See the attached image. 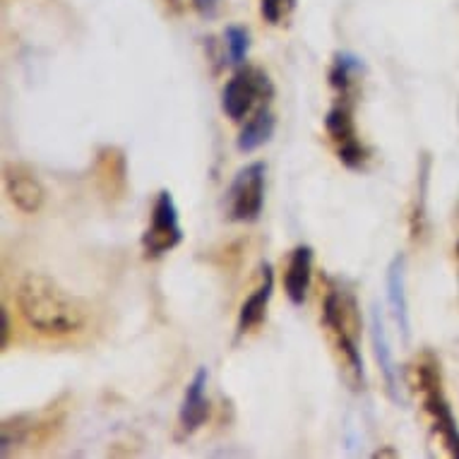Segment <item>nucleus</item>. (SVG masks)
Masks as SVG:
<instances>
[{
    "label": "nucleus",
    "instance_id": "a211bd4d",
    "mask_svg": "<svg viewBox=\"0 0 459 459\" xmlns=\"http://www.w3.org/2000/svg\"><path fill=\"white\" fill-rule=\"evenodd\" d=\"M226 39V53H229V65H243L246 63V56H248L250 48V34L246 27H238V24H231L226 27L224 31Z\"/></svg>",
    "mask_w": 459,
    "mask_h": 459
},
{
    "label": "nucleus",
    "instance_id": "4468645a",
    "mask_svg": "<svg viewBox=\"0 0 459 459\" xmlns=\"http://www.w3.org/2000/svg\"><path fill=\"white\" fill-rule=\"evenodd\" d=\"M310 279H313V248L310 246H296L291 250L289 264L284 272V291L294 306H303L308 296Z\"/></svg>",
    "mask_w": 459,
    "mask_h": 459
},
{
    "label": "nucleus",
    "instance_id": "423d86ee",
    "mask_svg": "<svg viewBox=\"0 0 459 459\" xmlns=\"http://www.w3.org/2000/svg\"><path fill=\"white\" fill-rule=\"evenodd\" d=\"M354 99L339 97V101L332 106L327 116H325V130L330 135L334 150H337V157L347 169H363L366 166V159H368V152L359 140V133H356L354 123Z\"/></svg>",
    "mask_w": 459,
    "mask_h": 459
},
{
    "label": "nucleus",
    "instance_id": "f257e3e1",
    "mask_svg": "<svg viewBox=\"0 0 459 459\" xmlns=\"http://www.w3.org/2000/svg\"><path fill=\"white\" fill-rule=\"evenodd\" d=\"M17 308L31 330L46 337H68L84 330L87 308L56 279L30 272L17 284Z\"/></svg>",
    "mask_w": 459,
    "mask_h": 459
},
{
    "label": "nucleus",
    "instance_id": "39448f33",
    "mask_svg": "<svg viewBox=\"0 0 459 459\" xmlns=\"http://www.w3.org/2000/svg\"><path fill=\"white\" fill-rule=\"evenodd\" d=\"M264 174L267 169L263 161H253L234 176L231 188L226 193V214L231 221L250 224L260 219L264 204Z\"/></svg>",
    "mask_w": 459,
    "mask_h": 459
},
{
    "label": "nucleus",
    "instance_id": "b1692460",
    "mask_svg": "<svg viewBox=\"0 0 459 459\" xmlns=\"http://www.w3.org/2000/svg\"><path fill=\"white\" fill-rule=\"evenodd\" d=\"M457 255H459V243H457Z\"/></svg>",
    "mask_w": 459,
    "mask_h": 459
},
{
    "label": "nucleus",
    "instance_id": "aec40b11",
    "mask_svg": "<svg viewBox=\"0 0 459 459\" xmlns=\"http://www.w3.org/2000/svg\"><path fill=\"white\" fill-rule=\"evenodd\" d=\"M291 8H294V0H263V17L270 24H281Z\"/></svg>",
    "mask_w": 459,
    "mask_h": 459
},
{
    "label": "nucleus",
    "instance_id": "ddd939ff",
    "mask_svg": "<svg viewBox=\"0 0 459 459\" xmlns=\"http://www.w3.org/2000/svg\"><path fill=\"white\" fill-rule=\"evenodd\" d=\"M207 380H210L207 368H197L190 385L186 387L181 414H178V421H181V429L186 436L195 433L207 421V416H210V402H207V394H204L207 392Z\"/></svg>",
    "mask_w": 459,
    "mask_h": 459
},
{
    "label": "nucleus",
    "instance_id": "20e7f679",
    "mask_svg": "<svg viewBox=\"0 0 459 459\" xmlns=\"http://www.w3.org/2000/svg\"><path fill=\"white\" fill-rule=\"evenodd\" d=\"M274 94L267 73L255 65H246L234 73L221 91V108L231 121H243L255 106H264Z\"/></svg>",
    "mask_w": 459,
    "mask_h": 459
},
{
    "label": "nucleus",
    "instance_id": "4be33fe9",
    "mask_svg": "<svg viewBox=\"0 0 459 459\" xmlns=\"http://www.w3.org/2000/svg\"><path fill=\"white\" fill-rule=\"evenodd\" d=\"M217 5H219V0H195V8L207 17H212L214 13H217Z\"/></svg>",
    "mask_w": 459,
    "mask_h": 459
},
{
    "label": "nucleus",
    "instance_id": "f8f14e48",
    "mask_svg": "<svg viewBox=\"0 0 459 459\" xmlns=\"http://www.w3.org/2000/svg\"><path fill=\"white\" fill-rule=\"evenodd\" d=\"M370 342H373V354H376V361L383 373L387 394L392 402H399V368L394 363V354H392L390 337L385 330L383 313L377 306H373V313H370Z\"/></svg>",
    "mask_w": 459,
    "mask_h": 459
},
{
    "label": "nucleus",
    "instance_id": "f3484780",
    "mask_svg": "<svg viewBox=\"0 0 459 459\" xmlns=\"http://www.w3.org/2000/svg\"><path fill=\"white\" fill-rule=\"evenodd\" d=\"M363 73V61L354 53H337L330 70V84L339 91V97H354V84Z\"/></svg>",
    "mask_w": 459,
    "mask_h": 459
},
{
    "label": "nucleus",
    "instance_id": "dca6fc26",
    "mask_svg": "<svg viewBox=\"0 0 459 459\" xmlns=\"http://www.w3.org/2000/svg\"><path fill=\"white\" fill-rule=\"evenodd\" d=\"M274 126H277V121H274V113L267 108V104L260 106V108L255 111V116L243 126L241 135H238V140H236L238 152L250 154V152L260 150V147L270 143L272 135H274Z\"/></svg>",
    "mask_w": 459,
    "mask_h": 459
},
{
    "label": "nucleus",
    "instance_id": "6ab92c4d",
    "mask_svg": "<svg viewBox=\"0 0 459 459\" xmlns=\"http://www.w3.org/2000/svg\"><path fill=\"white\" fill-rule=\"evenodd\" d=\"M426 183H429V159H423L421 169V190H419V200H416L414 214H411V238H419L423 231V219H426Z\"/></svg>",
    "mask_w": 459,
    "mask_h": 459
},
{
    "label": "nucleus",
    "instance_id": "0eeeda50",
    "mask_svg": "<svg viewBox=\"0 0 459 459\" xmlns=\"http://www.w3.org/2000/svg\"><path fill=\"white\" fill-rule=\"evenodd\" d=\"M183 229L181 219H178V207L174 203V195L169 190H161L157 203L152 207L150 226L143 234V250L144 257H161L176 246H181Z\"/></svg>",
    "mask_w": 459,
    "mask_h": 459
},
{
    "label": "nucleus",
    "instance_id": "6e6552de",
    "mask_svg": "<svg viewBox=\"0 0 459 459\" xmlns=\"http://www.w3.org/2000/svg\"><path fill=\"white\" fill-rule=\"evenodd\" d=\"M94 183L108 203H121L128 193V157L121 147L106 144L94 159Z\"/></svg>",
    "mask_w": 459,
    "mask_h": 459
},
{
    "label": "nucleus",
    "instance_id": "7ed1b4c3",
    "mask_svg": "<svg viewBox=\"0 0 459 459\" xmlns=\"http://www.w3.org/2000/svg\"><path fill=\"white\" fill-rule=\"evenodd\" d=\"M323 325L330 332L342 363L354 376L356 385H363V356L359 349V308L354 296L339 289H330L323 301Z\"/></svg>",
    "mask_w": 459,
    "mask_h": 459
},
{
    "label": "nucleus",
    "instance_id": "1a4fd4ad",
    "mask_svg": "<svg viewBox=\"0 0 459 459\" xmlns=\"http://www.w3.org/2000/svg\"><path fill=\"white\" fill-rule=\"evenodd\" d=\"M3 183H5V193H8L10 203L24 214H37L44 207L46 190L30 166L8 164Z\"/></svg>",
    "mask_w": 459,
    "mask_h": 459
},
{
    "label": "nucleus",
    "instance_id": "9d476101",
    "mask_svg": "<svg viewBox=\"0 0 459 459\" xmlns=\"http://www.w3.org/2000/svg\"><path fill=\"white\" fill-rule=\"evenodd\" d=\"M56 430L53 419H44L41 414H17L3 421L0 429V443L3 455H10L13 447H34L37 443L46 440Z\"/></svg>",
    "mask_w": 459,
    "mask_h": 459
},
{
    "label": "nucleus",
    "instance_id": "5701e85b",
    "mask_svg": "<svg viewBox=\"0 0 459 459\" xmlns=\"http://www.w3.org/2000/svg\"><path fill=\"white\" fill-rule=\"evenodd\" d=\"M394 455H397L394 450H377L376 452V457H394Z\"/></svg>",
    "mask_w": 459,
    "mask_h": 459
},
{
    "label": "nucleus",
    "instance_id": "2eb2a0df",
    "mask_svg": "<svg viewBox=\"0 0 459 459\" xmlns=\"http://www.w3.org/2000/svg\"><path fill=\"white\" fill-rule=\"evenodd\" d=\"M272 291H274V270H272L270 263H263V284L243 301L241 313H238V325H236L238 337L248 334L263 323L264 316H267V303L272 299Z\"/></svg>",
    "mask_w": 459,
    "mask_h": 459
},
{
    "label": "nucleus",
    "instance_id": "9b49d317",
    "mask_svg": "<svg viewBox=\"0 0 459 459\" xmlns=\"http://www.w3.org/2000/svg\"><path fill=\"white\" fill-rule=\"evenodd\" d=\"M385 286H387V306L397 323L402 339L409 342L411 337V320H409V301H407V257L397 253L387 264L385 274Z\"/></svg>",
    "mask_w": 459,
    "mask_h": 459
},
{
    "label": "nucleus",
    "instance_id": "f03ea898",
    "mask_svg": "<svg viewBox=\"0 0 459 459\" xmlns=\"http://www.w3.org/2000/svg\"><path fill=\"white\" fill-rule=\"evenodd\" d=\"M411 385L421 394L423 409L430 416V423L436 429L440 443L452 457L459 459V426L452 414L450 402L445 399L443 376H440V363L430 351L421 354L411 366Z\"/></svg>",
    "mask_w": 459,
    "mask_h": 459
},
{
    "label": "nucleus",
    "instance_id": "412c9836",
    "mask_svg": "<svg viewBox=\"0 0 459 459\" xmlns=\"http://www.w3.org/2000/svg\"><path fill=\"white\" fill-rule=\"evenodd\" d=\"M8 334H10V316H8V308L3 306V308H0V347L3 349L8 347Z\"/></svg>",
    "mask_w": 459,
    "mask_h": 459
}]
</instances>
